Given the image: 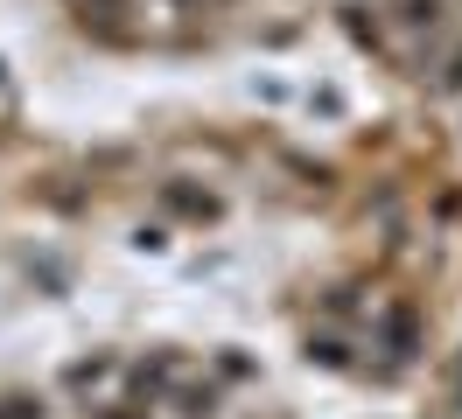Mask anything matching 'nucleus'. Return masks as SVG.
<instances>
[{"mask_svg": "<svg viewBox=\"0 0 462 419\" xmlns=\"http://www.w3.org/2000/svg\"><path fill=\"white\" fill-rule=\"evenodd\" d=\"M162 203H169L175 217H197V223L217 217V196H210V189H182V182H162Z\"/></svg>", "mask_w": 462, "mask_h": 419, "instance_id": "f257e3e1", "label": "nucleus"}, {"mask_svg": "<svg viewBox=\"0 0 462 419\" xmlns=\"http://www.w3.org/2000/svg\"><path fill=\"white\" fill-rule=\"evenodd\" d=\"M175 405H182L189 419H210V413H217V391H210V385H182V391H175Z\"/></svg>", "mask_w": 462, "mask_h": 419, "instance_id": "f03ea898", "label": "nucleus"}, {"mask_svg": "<svg viewBox=\"0 0 462 419\" xmlns=\"http://www.w3.org/2000/svg\"><path fill=\"white\" fill-rule=\"evenodd\" d=\"M400 22L406 28H434L441 22V0H400Z\"/></svg>", "mask_w": 462, "mask_h": 419, "instance_id": "7ed1b4c3", "label": "nucleus"}, {"mask_svg": "<svg viewBox=\"0 0 462 419\" xmlns=\"http://www.w3.org/2000/svg\"><path fill=\"white\" fill-rule=\"evenodd\" d=\"M385 342H393V357H406V350H413V314H393V322H385Z\"/></svg>", "mask_w": 462, "mask_h": 419, "instance_id": "20e7f679", "label": "nucleus"}, {"mask_svg": "<svg viewBox=\"0 0 462 419\" xmlns=\"http://www.w3.org/2000/svg\"><path fill=\"white\" fill-rule=\"evenodd\" d=\"M106 370H113V363H106V357H91V363H70V385H98Z\"/></svg>", "mask_w": 462, "mask_h": 419, "instance_id": "39448f33", "label": "nucleus"}, {"mask_svg": "<svg viewBox=\"0 0 462 419\" xmlns=\"http://www.w3.org/2000/svg\"><path fill=\"white\" fill-rule=\"evenodd\" d=\"M0 419H42V405L35 398H0Z\"/></svg>", "mask_w": 462, "mask_h": 419, "instance_id": "423d86ee", "label": "nucleus"}, {"mask_svg": "<svg viewBox=\"0 0 462 419\" xmlns=\"http://www.w3.org/2000/svg\"><path fill=\"white\" fill-rule=\"evenodd\" d=\"M448 84H462V56H456V63H448Z\"/></svg>", "mask_w": 462, "mask_h": 419, "instance_id": "0eeeda50", "label": "nucleus"}, {"mask_svg": "<svg viewBox=\"0 0 462 419\" xmlns=\"http://www.w3.org/2000/svg\"><path fill=\"white\" fill-rule=\"evenodd\" d=\"M106 419H141V413H106Z\"/></svg>", "mask_w": 462, "mask_h": 419, "instance_id": "6e6552de", "label": "nucleus"}]
</instances>
